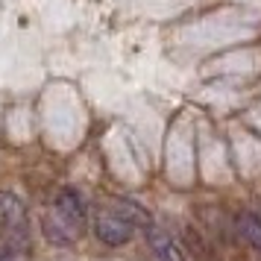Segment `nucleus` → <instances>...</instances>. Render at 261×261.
Returning a JSON list of instances; mask_svg holds the SVG:
<instances>
[{
	"label": "nucleus",
	"mask_w": 261,
	"mask_h": 261,
	"mask_svg": "<svg viewBox=\"0 0 261 261\" xmlns=\"http://www.w3.org/2000/svg\"><path fill=\"white\" fill-rule=\"evenodd\" d=\"M41 229H44V238H47L50 244H56V247H71V244H76L85 232V226L73 223L71 217H65L62 212H56L53 205H50L47 212H44V217H41Z\"/></svg>",
	"instance_id": "f257e3e1"
},
{
	"label": "nucleus",
	"mask_w": 261,
	"mask_h": 261,
	"mask_svg": "<svg viewBox=\"0 0 261 261\" xmlns=\"http://www.w3.org/2000/svg\"><path fill=\"white\" fill-rule=\"evenodd\" d=\"M132 229L115 208H100L94 217V235L106 244V247H123L132 241Z\"/></svg>",
	"instance_id": "f03ea898"
},
{
	"label": "nucleus",
	"mask_w": 261,
	"mask_h": 261,
	"mask_svg": "<svg viewBox=\"0 0 261 261\" xmlns=\"http://www.w3.org/2000/svg\"><path fill=\"white\" fill-rule=\"evenodd\" d=\"M0 229H3V235L30 229L24 202L18 200V194H12V191H0Z\"/></svg>",
	"instance_id": "7ed1b4c3"
},
{
	"label": "nucleus",
	"mask_w": 261,
	"mask_h": 261,
	"mask_svg": "<svg viewBox=\"0 0 261 261\" xmlns=\"http://www.w3.org/2000/svg\"><path fill=\"white\" fill-rule=\"evenodd\" d=\"M147 244H150V249L155 252V258H162V261H185V252L176 247V241L167 235L165 229H159V226H150V229H147Z\"/></svg>",
	"instance_id": "20e7f679"
},
{
	"label": "nucleus",
	"mask_w": 261,
	"mask_h": 261,
	"mask_svg": "<svg viewBox=\"0 0 261 261\" xmlns=\"http://www.w3.org/2000/svg\"><path fill=\"white\" fill-rule=\"evenodd\" d=\"M109 208H115V212H118L120 217L132 226V229H150V226H153L150 212H147L144 205H138L135 200H129V197H115Z\"/></svg>",
	"instance_id": "39448f33"
},
{
	"label": "nucleus",
	"mask_w": 261,
	"mask_h": 261,
	"mask_svg": "<svg viewBox=\"0 0 261 261\" xmlns=\"http://www.w3.org/2000/svg\"><path fill=\"white\" fill-rule=\"evenodd\" d=\"M53 208L56 212H62L65 217H71L73 223L85 226V220H88V208H85V200L76 194L73 188H62L59 194H56V202H53Z\"/></svg>",
	"instance_id": "423d86ee"
},
{
	"label": "nucleus",
	"mask_w": 261,
	"mask_h": 261,
	"mask_svg": "<svg viewBox=\"0 0 261 261\" xmlns=\"http://www.w3.org/2000/svg\"><path fill=\"white\" fill-rule=\"evenodd\" d=\"M235 229H238V235L244 238L249 247L261 252V217H258V214L241 212V214L235 217Z\"/></svg>",
	"instance_id": "0eeeda50"
},
{
	"label": "nucleus",
	"mask_w": 261,
	"mask_h": 261,
	"mask_svg": "<svg viewBox=\"0 0 261 261\" xmlns=\"http://www.w3.org/2000/svg\"><path fill=\"white\" fill-rule=\"evenodd\" d=\"M182 232H185V244H188V247H191V252H197L200 258L212 261V249H208V244L202 241V235H200V232H197V229H194V226H185Z\"/></svg>",
	"instance_id": "6e6552de"
},
{
	"label": "nucleus",
	"mask_w": 261,
	"mask_h": 261,
	"mask_svg": "<svg viewBox=\"0 0 261 261\" xmlns=\"http://www.w3.org/2000/svg\"><path fill=\"white\" fill-rule=\"evenodd\" d=\"M9 255H12V252H9V249H6V244L0 241V261H9Z\"/></svg>",
	"instance_id": "1a4fd4ad"
}]
</instances>
